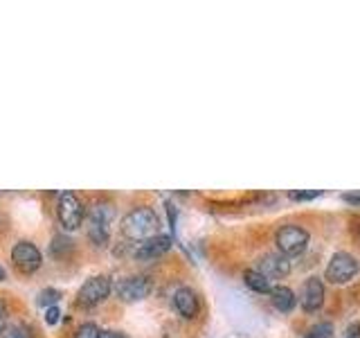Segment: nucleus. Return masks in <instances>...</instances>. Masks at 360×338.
I'll use <instances>...</instances> for the list:
<instances>
[{"label": "nucleus", "mask_w": 360, "mask_h": 338, "mask_svg": "<svg viewBox=\"0 0 360 338\" xmlns=\"http://www.w3.org/2000/svg\"><path fill=\"white\" fill-rule=\"evenodd\" d=\"M56 214H59V221L65 230H77L79 225L84 223L86 210H84V203L79 201L77 194H72V192H61L59 206H56Z\"/></svg>", "instance_id": "6"}, {"label": "nucleus", "mask_w": 360, "mask_h": 338, "mask_svg": "<svg viewBox=\"0 0 360 338\" xmlns=\"http://www.w3.org/2000/svg\"><path fill=\"white\" fill-rule=\"evenodd\" d=\"M61 298V291H54V289H45L43 293H41V298H39V302L41 304H52V307H56V300Z\"/></svg>", "instance_id": "18"}, {"label": "nucleus", "mask_w": 360, "mask_h": 338, "mask_svg": "<svg viewBox=\"0 0 360 338\" xmlns=\"http://www.w3.org/2000/svg\"><path fill=\"white\" fill-rule=\"evenodd\" d=\"M345 338H360V325H352V327H349Z\"/></svg>", "instance_id": "23"}, {"label": "nucleus", "mask_w": 360, "mask_h": 338, "mask_svg": "<svg viewBox=\"0 0 360 338\" xmlns=\"http://www.w3.org/2000/svg\"><path fill=\"white\" fill-rule=\"evenodd\" d=\"M160 228V219L151 208H135L122 221V232L133 242H146L155 237Z\"/></svg>", "instance_id": "1"}, {"label": "nucleus", "mask_w": 360, "mask_h": 338, "mask_svg": "<svg viewBox=\"0 0 360 338\" xmlns=\"http://www.w3.org/2000/svg\"><path fill=\"white\" fill-rule=\"evenodd\" d=\"M101 338H129V336L122 332H101Z\"/></svg>", "instance_id": "25"}, {"label": "nucleus", "mask_w": 360, "mask_h": 338, "mask_svg": "<svg viewBox=\"0 0 360 338\" xmlns=\"http://www.w3.org/2000/svg\"><path fill=\"white\" fill-rule=\"evenodd\" d=\"M349 232H352V239L360 246V214H354L349 219Z\"/></svg>", "instance_id": "19"}, {"label": "nucleus", "mask_w": 360, "mask_h": 338, "mask_svg": "<svg viewBox=\"0 0 360 338\" xmlns=\"http://www.w3.org/2000/svg\"><path fill=\"white\" fill-rule=\"evenodd\" d=\"M59 318H61L59 307H50L48 313H45V323H48V325H56V323H59Z\"/></svg>", "instance_id": "21"}, {"label": "nucleus", "mask_w": 360, "mask_h": 338, "mask_svg": "<svg viewBox=\"0 0 360 338\" xmlns=\"http://www.w3.org/2000/svg\"><path fill=\"white\" fill-rule=\"evenodd\" d=\"M307 338H333V325L331 323H318L313 325Z\"/></svg>", "instance_id": "15"}, {"label": "nucleus", "mask_w": 360, "mask_h": 338, "mask_svg": "<svg viewBox=\"0 0 360 338\" xmlns=\"http://www.w3.org/2000/svg\"><path fill=\"white\" fill-rule=\"evenodd\" d=\"M3 338H32V332L27 330L25 325H14V327H9V330L5 332Z\"/></svg>", "instance_id": "17"}, {"label": "nucleus", "mask_w": 360, "mask_h": 338, "mask_svg": "<svg viewBox=\"0 0 360 338\" xmlns=\"http://www.w3.org/2000/svg\"><path fill=\"white\" fill-rule=\"evenodd\" d=\"M174 307L176 311L183 315V318L191 320V318H196L198 311H200V302H198V296L191 289L183 287V289H178L174 293Z\"/></svg>", "instance_id": "12"}, {"label": "nucleus", "mask_w": 360, "mask_h": 338, "mask_svg": "<svg viewBox=\"0 0 360 338\" xmlns=\"http://www.w3.org/2000/svg\"><path fill=\"white\" fill-rule=\"evenodd\" d=\"M268 296H270V302L275 304V309L284 311V313L292 311V309H295V304H297V296L292 293V289L281 287V284H277V287L270 289Z\"/></svg>", "instance_id": "13"}, {"label": "nucleus", "mask_w": 360, "mask_h": 338, "mask_svg": "<svg viewBox=\"0 0 360 338\" xmlns=\"http://www.w3.org/2000/svg\"><path fill=\"white\" fill-rule=\"evenodd\" d=\"M342 199H345L347 203H352V206L360 208V194H345Z\"/></svg>", "instance_id": "24"}, {"label": "nucleus", "mask_w": 360, "mask_h": 338, "mask_svg": "<svg viewBox=\"0 0 360 338\" xmlns=\"http://www.w3.org/2000/svg\"><path fill=\"white\" fill-rule=\"evenodd\" d=\"M358 270L360 264L352 253H335L326 264L324 277L329 280V284H347L349 280L358 275Z\"/></svg>", "instance_id": "4"}, {"label": "nucleus", "mask_w": 360, "mask_h": 338, "mask_svg": "<svg viewBox=\"0 0 360 338\" xmlns=\"http://www.w3.org/2000/svg\"><path fill=\"white\" fill-rule=\"evenodd\" d=\"M275 242H277L279 253L290 259V257H297V255H302L304 251H307L309 232L304 228H300V225H295V223H288V225H281V228L277 230Z\"/></svg>", "instance_id": "3"}, {"label": "nucleus", "mask_w": 360, "mask_h": 338, "mask_svg": "<svg viewBox=\"0 0 360 338\" xmlns=\"http://www.w3.org/2000/svg\"><path fill=\"white\" fill-rule=\"evenodd\" d=\"M243 282L257 293H270V289H273V287H270V280L259 273L257 268H248L243 273Z\"/></svg>", "instance_id": "14"}, {"label": "nucleus", "mask_w": 360, "mask_h": 338, "mask_svg": "<svg viewBox=\"0 0 360 338\" xmlns=\"http://www.w3.org/2000/svg\"><path fill=\"white\" fill-rule=\"evenodd\" d=\"M11 262H14L16 270H20V273L32 275L41 268L43 255L32 242H18L14 248H11Z\"/></svg>", "instance_id": "7"}, {"label": "nucleus", "mask_w": 360, "mask_h": 338, "mask_svg": "<svg viewBox=\"0 0 360 338\" xmlns=\"http://www.w3.org/2000/svg\"><path fill=\"white\" fill-rule=\"evenodd\" d=\"M153 284L151 280L146 275H131V277H124L120 280L117 284V296L124 302H140L151 293Z\"/></svg>", "instance_id": "8"}, {"label": "nucleus", "mask_w": 360, "mask_h": 338, "mask_svg": "<svg viewBox=\"0 0 360 338\" xmlns=\"http://www.w3.org/2000/svg\"><path fill=\"white\" fill-rule=\"evenodd\" d=\"M172 251V237L169 234H155L151 239L140 242V246L135 248V257L138 259H155V257H162L165 253Z\"/></svg>", "instance_id": "11"}, {"label": "nucleus", "mask_w": 360, "mask_h": 338, "mask_svg": "<svg viewBox=\"0 0 360 338\" xmlns=\"http://www.w3.org/2000/svg\"><path fill=\"white\" fill-rule=\"evenodd\" d=\"M112 217H115V208L108 206V203H97V206H93V210H90V217H88V237L97 246H104L108 242Z\"/></svg>", "instance_id": "2"}, {"label": "nucleus", "mask_w": 360, "mask_h": 338, "mask_svg": "<svg viewBox=\"0 0 360 338\" xmlns=\"http://www.w3.org/2000/svg\"><path fill=\"white\" fill-rule=\"evenodd\" d=\"M300 304L307 313L318 311L322 307L324 304V284H322L320 277H309L307 282H304L302 291H300Z\"/></svg>", "instance_id": "10"}, {"label": "nucleus", "mask_w": 360, "mask_h": 338, "mask_svg": "<svg viewBox=\"0 0 360 338\" xmlns=\"http://www.w3.org/2000/svg\"><path fill=\"white\" fill-rule=\"evenodd\" d=\"M255 268L262 275H266L268 280H279V277H286L290 273V259L281 253H268L259 259Z\"/></svg>", "instance_id": "9"}, {"label": "nucleus", "mask_w": 360, "mask_h": 338, "mask_svg": "<svg viewBox=\"0 0 360 338\" xmlns=\"http://www.w3.org/2000/svg\"><path fill=\"white\" fill-rule=\"evenodd\" d=\"M110 277L106 275H95L88 277L77 291V304L79 307H95V304L104 302L110 296Z\"/></svg>", "instance_id": "5"}, {"label": "nucleus", "mask_w": 360, "mask_h": 338, "mask_svg": "<svg viewBox=\"0 0 360 338\" xmlns=\"http://www.w3.org/2000/svg\"><path fill=\"white\" fill-rule=\"evenodd\" d=\"M7 277V273H5V268L3 266H0V280H5Z\"/></svg>", "instance_id": "26"}, {"label": "nucleus", "mask_w": 360, "mask_h": 338, "mask_svg": "<svg viewBox=\"0 0 360 338\" xmlns=\"http://www.w3.org/2000/svg\"><path fill=\"white\" fill-rule=\"evenodd\" d=\"M7 315H9V311H7V304L0 300V334H5V327H7Z\"/></svg>", "instance_id": "22"}, {"label": "nucleus", "mask_w": 360, "mask_h": 338, "mask_svg": "<svg viewBox=\"0 0 360 338\" xmlns=\"http://www.w3.org/2000/svg\"><path fill=\"white\" fill-rule=\"evenodd\" d=\"M75 338H101V330H99L95 323H84L77 330Z\"/></svg>", "instance_id": "16"}, {"label": "nucleus", "mask_w": 360, "mask_h": 338, "mask_svg": "<svg viewBox=\"0 0 360 338\" xmlns=\"http://www.w3.org/2000/svg\"><path fill=\"white\" fill-rule=\"evenodd\" d=\"M315 196H320V192H290V199L295 201H311Z\"/></svg>", "instance_id": "20"}]
</instances>
